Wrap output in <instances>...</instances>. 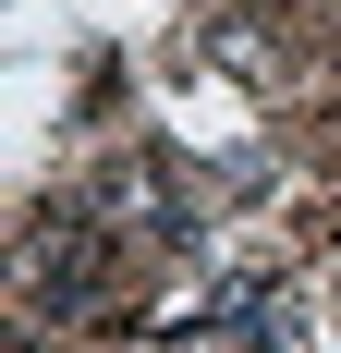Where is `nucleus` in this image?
Returning <instances> with one entry per match:
<instances>
[{"label":"nucleus","instance_id":"1","mask_svg":"<svg viewBox=\"0 0 341 353\" xmlns=\"http://www.w3.org/2000/svg\"><path fill=\"white\" fill-rule=\"evenodd\" d=\"M98 232H146V244H183V232H195L170 159H110L98 171Z\"/></svg>","mask_w":341,"mask_h":353}]
</instances>
